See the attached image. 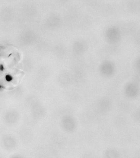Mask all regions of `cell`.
<instances>
[{
  "label": "cell",
  "instance_id": "5b68a950",
  "mask_svg": "<svg viewBox=\"0 0 140 158\" xmlns=\"http://www.w3.org/2000/svg\"><path fill=\"white\" fill-rule=\"evenodd\" d=\"M85 49V46L83 43L80 41H77L74 44V50L77 53L81 54Z\"/></svg>",
  "mask_w": 140,
  "mask_h": 158
},
{
  "label": "cell",
  "instance_id": "52a82bcc",
  "mask_svg": "<svg viewBox=\"0 0 140 158\" xmlns=\"http://www.w3.org/2000/svg\"><path fill=\"white\" fill-rule=\"evenodd\" d=\"M6 80L8 82L11 81L12 79V77L11 75H7L6 77Z\"/></svg>",
  "mask_w": 140,
  "mask_h": 158
},
{
  "label": "cell",
  "instance_id": "9c48e42d",
  "mask_svg": "<svg viewBox=\"0 0 140 158\" xmlns=\"http://www.w3.org/2000/svg\"><path fill=\"white\" fill-rule=\"evenodd\" d=\"M1 86H0V88H1Z\"/></svg>",
  "mask_w": 140,
  "mask_h": 158
},
{
  "label": "cell",
  "instance_id": "7a4b0ae2",
  "mask_svg": "<svg viewBox=\"0 0 140 158\" xmlns=\"http://www.w3.org/2000/svg\"><path fill=\"white\" fill-rule=\"evenodd\" d=\"M76 122L75 120L70 117H65L63 120V128L67 132H72L76 127Z\"/></svg>",
  "mask_w": 140,
  "mask_h": 158
},
{
  "label": "cell",
  "instance_id": "6da1fadb",
  "mask_svg": "<svg viewBox=\"0 0 140 158\" xmlns=\"http://www.w3.org/2000/svg\"><path fill=\"white\" fill-rule=\"evenodd\" d=\"M106 37L107 40L110 43H117L120 39V31L116 28H110L106 31Z\"/></svg>",
  "mask_w": 140,
  "mask_h": 158
},
{
  "label": "cell",
  "instance_id": "ba28073f",
  "mask_svg": "<svg viewBox=\"0 0 140 158\" xmlns=\"http://www.w3.org/2000/svg\"><path fill=\"white\" fill-rule=\"evenodd\" d=\"M4 66H3L2 65H1V66H0V70H1V71H3V70H4Z\"/></svg>",
  "mask_w": 140,
  "mask_h": 158
},
{
  "label": "cell",
  "instance_id": "3957f363",
  "mask_svg": "<svg viewBox=\"0 0 140 158\" xmlns=\"http://www.w3.org/2000/svg\"><path fill=\"white\" fill-rule=\"evenodd\" d=\"M114 66L113 63L110 61H105L102 64L100 71L104 75L110 76L114 72Z\"/></svg>",
  "mask_w": 140,
  "mask_h": 158
},
{
  "label": "cell",
  "instance_id": "8992f818",
  "mask_svg": "<svg viewBox=\"0 0 140 158\" xmlns=\"http://www.w3.org/2000/svg\"><path fill=\"white\" fill-rule=\"evenodd\" d=\"M106 155L107 157H118V153L114 150H109L106 152Z\"/></svg>",
  "mask_w": 140,
  "mask_h": 158
},
{
  "label": "cell",
  "instance_id": "277c9868",
  "mask_svg": "<svg viewBox=\"0 0 140 158\" xmlns=\"http://www.w3.org/2000/svg\"><path fill=\"white\" fill-rule=\"evenodd\" d=\"M125 92L129 97L134 98L138 95V89L134 84L129 83L127 84L125 87Z\"/></svg>",
  "mask_w": 140,
  "mask_h": 158
}]
</instances>
